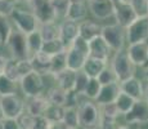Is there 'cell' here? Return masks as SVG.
Returning <instances> with one entry per match:
<instances>
[{"label":"cell","mask_w":148,"mask_h":129,"mask_svg":"<svg viewBox=\"0 0 148 129\" xmlns=\"http://www.w3.org/2000/svg\"><path fill=\"white\" fill-rule=\"evenodd\" d=\"M89 58V41L77 36L72 44L67 48V67L73 71L84 68L86 59Z\"/></svg>","instance_id":"277c9868"},{"label":"cell","mask_w":148,"mask_h":129,"mask_svg":"<svg viewBox=\"0 0 148 129\" xmlns=\"http://www.w3.org/2000/svg\"><path fill=\"white\" fill-rule=\"evenodd\" d=\"M89 79L90 77L88 76L82 70L77 71V72H76V80H75V88H73V92H75L76 94H79V96L82 97V94H84V90H85V88H86Z\"/></svg>","instance_id":"74e56055"},{"label":"cell","mask_w":148,"mask_h":129,"mask_svg":"<svg viewBox=\"0 0 148 129\" xmlns=\"http://www.w3.org/2000/svg\"><path fill=\"white\" fill-rule=\"evenodd\" d=\"M5 119L4 116V112H3V108H1V105H0V121H3V120Z\"/></svg>","instance_id":"681fc988"},{"label":"cell","mask_w":148,"mask_h":129,"mask_svg":"<svg viewBox=\"0 0 148 129\" xmlns=\"http://www.w3.org/2000/svg\"><path fill=\"white\" fill-rule=\"evenodd\" d=\"M146 43H147V44H148V38H147V40H146Z\"/></svg>","instance_id":"9f6ffc18"},{"label":"cell","mask_w":148,"mask_h":129,"mask_svg":"<svg viewBox=\"0 0 148 129\" xmlns=\"http://www.w3.org/2000/svg\"><path fill=\"white\" fill-rule=\"evenodd\" d=\"M76 72L77 71H73L71 68H66L64 71L59 74H56V75H50L53 76L54 84L61 87L62 89L67 90V92H72L73 88H75V80H76Z\"/></svg>","instance_id":"44dd1931"},{"label":"cell","mask_w":148,"mask_h":129,"mask_svg":"<svg viewBox=\"0 0 148 129\" xmlns=\"http://www.w3.org/2000/svg\"><path fill=\"white\" fill-rule=\"evenodd\" d=\"M39 31H40L41 38H42L44 41H49V40L59 39V35H61V26H59V21L40 23Z\"/></svg>","instance_id":"484cf974"},{"label":"cell","mask_w":148,"mask_h":129,"mask_svg":"<svg viewBox=\"0 0 148 129\" xmlns=\"http://www.w3.org/2000/svg\"><path fill=\"white\" fill-rule=\"evenodd\" d=\"M121 90L125 92L126 94H129L132 98H134L135 101L139 99H144V89H146V81L142 79V76L139 77L138 75L133 76L130 79L125 80V81L120 83Z\"/></svg>","instance_id":"5bb4252c"},{"label":"cell","mask_w":148,"mask_h":129,"mask_svg":"<svg viewBox=\"0 0 148 129\" xmlns=\"http://www.w3.org/2000/svg\"><path fill=\"white\" fill-rule=\"evenodd\" d=\"M107 65H108V62H106V61L94 58V57H89V58L86 59V62H85L82 71L89 77H98L99 74L107 67Z\"/></svg>","instance_id":"d4e9b609"},{"label":"cell","mask_w":148,"mask_h":129,"mask_svg":"<svg viewBox=\"0 0 148 129\" xmlns=\"http://www.w3.org/2000/svg\"><path fill=\"white\" fill-rule=\"evenodd\" d=\"M67 67V49L64 52L56 54L52 57V67H50V74L56 75L62 71H64Z\"/></svg>","instance_id":"d6a6232c"},{"label":"cell","mask_w":148,"mask_h":129,"mask_svg":"<svg viewBox=\"0 0 148 129\" xmlns=\"http://www.w3.org/2000/svg\"><path fill=\"white\" fill-rule=\"evenodd\" d=\"M3 47V40H1V36H0V48Z\"/></svg>","instance_id":"db71d44e"},{"label":"cell","mask_w":148,"mask_h":129,"mask_svg":"<svg viewBox=\"0 0 148 129\" xmlns=\"http://www.w3.org/2000/svg\"><path fill=\"white\" fill-rule=\"evenodd\" d=\"M0 105L5 119H19L26 112V98L21 94V92L1 96Z\"/></svg>","instance_id":"52a82bcc"},{"label":"cell","mask_w":148,"mask_h":129,"mask_svg":"<svg viewBox=\"0 0 148 129\" xmlns=\"http://www.w3.org/2000/svg\"><path fill=\"white\" fill-rule=\"evenodd\" d=\"M0 129H4V121H0Z\"/></svg>","instance_id":"816d5d0a"},{"label":"cell","mask_w":148,"mask_h":129,"mask_svg":"<svg viewBox=\"0 0 148 129\" xmlns=\"http://www.w3.org/2000/svg\"><path fill=\"white\" fill-rule=\"evenodd\" d=\"M4 129H22L18 119H4Z\"/></svg>","instance_id":"7bdbcfd3"},{"label":"cell","mask_w":148,"mask_h":129,"mask_svg":"<svg viewBox=\"0 0 148 129\" xmlns=\"http://www.w3.org/2000/svg\"><path fill=\"white\" fill-rule=\"evenodd\" d=\"M126 52L129 58L136 67L140 70L148 63V44L146 41L135 43L126 47Z\"/></svg>","instance_id":"9a60e30c"},{"label":"cell","mask_w":148,"mask_h":129,"mask_svg":"<svg viewBox=\"0 0 148 129\" xmlns=\"http://www.w3.org/2000/svg\"><path fill=\"white\" fill-rule=\"evenodd\" d=\"M130 3L138 17H148V0H126Z\"/></svg>","instance_id":"60d3db41"},{"label":"cell","mask_w":148,"mask_h":129,"mask_svg":"<svg viewBox=\"0 0 148 129\" xmlns=\"http://www.w3.org/2000/svg\"><path fill=\"white\" fill-rule=\"evenodd\" d=\"M52 125H53V129H72L71 127H68L67 124H64L63 121L56 123V124H52Z\"/></svg>","instance_id":"f6af8a7d"},{"label":"cell","mask_w":148,"mask_h":129,"mask_svg":"<svg viewBox=\"0 0 148 129\" xmlns=\"http://www.w3.org/2000/svg\"><path fill=\"white\" fill-rule=\"evenodd\" d=\"M101 36L106 40V43L110 45V48L113 52L122 50L127 47L125 28L122 27V26L117 25L116 22L103 23Z\"/></svg>","instance_id":"8992f818"},{"label":"cell","mask_w":148,"mask_h":129,"mask_svg":"<svg viewBox=\"0 0 148 129\" xmlns=\"http://www.w3.org/2000/svg\"><path fill=\"white\" fill-rule=\"evenodd\" d=\"M67 49V47L63 44L61 39H54V40H49V41H44L41 48V52L48 56L53 57L56 54L61 53V52H64Z\"/></svg>","instance_id":"4dcf8cb0"},{"label":"cell","mask_w":148,"mask_h":129,"mask_svg":"<svg viewBox=\"0 0 148 129\" xmlns=\"http://www.w3.org/2000/svg\"><path fill=\"white\" fill-rule=\"evenodd\" d=\"M8 58H9V57L5 56L4 53H0V75H1V74H4V70H5V66H7Z\"/></svg>","instance_id":"ee69618b"},{"label":"cell","mask_w":148,"mask_h":129,"mask_svg":"<svg viewBox=\"0 0 148 129\" xmlns=\"http://www.w3.org/2000/svg\"><path fill=\"white\" fill-rule=\"evenodd\" d=\"M63 123L72 129H79V114L77 107H64Z\"/></svg>","instance_id":"d590c367"},{"label":"cell","mask_w":148,"mask_h":129,"mask_svg":"<svg viewBox=\"0 0 148 129\" xmlns=\"http://www.w3.org/2000/svg\"><path fill=\"white\" fill-rule=\"evenodd\" d=\"M19 92V83L9 79L5 74L0 75V97L8 96V94L18 93Z\"/></svg>","instance_id":"83f0119b"},{"label":"cell","mask_w":148,"mask_h":129,"mask_svg":"<svg viewBox=\"0 0 148 129\" xmlns=\"http://www.w3.org/2000/svg\"><path fill=\"white\" fill-rule=\"evenodd\" d=\"M98 80L101 81L102 85H108V84H113V83H119L117 81V77H116L113 70L111 68L110 65H107V67L99 74Z\"/></svg>","instance_id":"ab89813d"},{"label":"cell","mask_w":148,"mask_h":129,"mask_svg":"<svg viewBox=\"0 0 148 129\" xmlns=\"http://www.w3.org/2000/svg\"><path fill=\"white\" fill-rule=\"evenodd\" d=\"M112 1H113V3H115V4H116V3H120V1H124V0H112Z\"/></svg>","instance_id":"f5cc1de1"},{"label":"cell","mask_w":148,"mask_h":129,"mask_svg":"<svg viewBox=\"0 0 148 129\" xmlns=\"http://www.w3.org/2000/svg\"><path fill=\"white\" fill-rule=\"evenodd\" d=\"M10 19L14 25V28L22 31L26 35L39 30L40 27V21L35 16V13L25 5H17L13 13L10 14Z\"/></svg>","instance_id":"3957f363"},{"label":"cell","mask_w":148,"mask_h":129,"mask_svg":"<svg viewBox=\"0 0 148 129\" xmlns=\"http://www.w3.org/2000/svg\"><path fill=\"white\" fill-rule=\"evenodd\" d=\"M108 65H110L111 68L113 70L119 83H122V81H125V80L130 79V77L136 76L138 67H136L132 62V59L129 58L126 48L122 50H119V52H113Z\"/></svg>","instance_id":"7a4b0ae2"},{"label":"cell","mask_w":148,"mask_h":129,"mask_svg":"<svg viewBox=\"0 0 148 129\" xmlns=\"http://www.w3.org/2000/svg\"><path fill=\"white\" fill-rule=\"evenodd\" d=\"M136 18H138V16H136L135 10L133 9V7L130 5L129 1L124 0V1L116 3L115 14H113V22L122 26L124 28H126L127 26L132 23L133 21H135Z\"/></svg>","instance_id":"4fadbf2b"},{"label":"cell","mask_w":148,"mask_h":129,"mask_svg":"<svg viewBox=\"0 0 148 129\" xmlns=\"http://www.w3.org/2000/svg\"><path fill=\"white\" fill-rule=\"evenodd\" d=\"M63 115H64V106H57V105H52V103L49 105L48 110L45 111V114H44V116L47 117L52 124L63 121Z\"/></svg>","instance_id":"e575fe53"},{"label":"cell","mask_w":148,"mask_h":129,"mask_svg":"<svg viewBox=\"0 0 148 129\" xmlns=\"http://www.w3.org/2000/svg\"><path fill=\"white\" fill-rule=\"evenodd\" d=\"M103 85L101 84V81L98 80V77H90L89 81H88V85L84 90V94L82 97L86 99H90V101H95L98 98L99 93H101V89Z\"/></svg>","instance_id":"f1b7e54d"},{"label":"cell","mask_w":148,"mask_h":129,"mask_svg":"<svg viewBox=\"0 0 148 129\" xmlns=\"http://www.w3.org/2000/svg\"><path fill=\"white\" fill-rule=\"evenodd\" d=\"M47 80H45L44 75L34 70L19 80V92L25 98L44 96L47 93Z\"/></svg>","instance_id":"5b68a950"},{"label":"cell","mask_w":148,"mask_h":129,"mask_svg":"<svg viewBox=\"0 0 148 129\" xmlns=\"http://www.w3.org/2000/svg\"><path fill=\"white\" fill-rule=\"evenodd\" d=\"M59 26H61V35L59 39L63 41V44L68 48L72 41L79 36V22L71 21V19H63L59 21Z\"/></svg>","instance_id":"ac0fdd59"},{"label":"cell","mask_w":148,"mask_h":129,"mask_svg":"<svg viewBox=\"0 0 148 129\" xmlns=\"http://www.w3.org/2000/svg\"><path fill=\"white\" fill-rule=\"evenodd\" d=\"M101 107V112H102V117L104 119H112L116 120L119 119L120 116H122L119 111L117 106L115 103H108V105H103V106H99Z\"/></svg>","instance_id":"f35d334b"},{"label":"cell","mask_w":148,"mask_h":129,"mask_svg":"<svg viewBox=\"0 0 148 129\" xmlns=\"http://www.w3.org/2000/svg\"><path fill=\"white\" fill-rule=\"evenodd\" d=\"M134 103H135V99L132 98L129 94H126L122 90L120 92V94L117 96V98H116V101H115V105L117 106L119 111H120V114L122 116L132 110L133 106H134Z\"/></svg>","instance_id":"f546056e"},{"label":"cell","mask_w":148,"mask_h":129,"mask_svg":"<svg viewBox=\"0 0 148 129\" xmlns=\"http://www.w3.org/2000/svg\"><path fill=\"white\" fill-rule=\"evenodd\" d=\"M124 123L130 124L146 125L148 124V102L146 99H139L135 101L133 108L124 116Z\"/></svg>","instance_id":"7c38bea8"},{"label":"cell","mask_w":148,"mask_h":129,"mask_svg":"<svg viewBox=\"0 0 148 129\" xmlns=\"http://www.w3.org/2000/svg\"><path fill=\"white\" fill-rule=\"evenodd\" d=\"M50 102L47 96H38L32 98H26V112L34 116H41L48 110Z\"/></svg>","instance_id":"d6986e66"},{"label":"cell","mask_w":148,"mask_h":129,"mask_svg":"<svg viewBox=\"0 0 148 129\" xmlns=\"http://www.w3.org/2000/svg\"><path fill=\"white\" fill-rule=\"evenodd\" d=\"M121 92V87L120 83H113V84H108V85H103L101 89L98 98L95 99V103L98 106H103V105H108V103H115L117 96Z\"/></svg>","instance_id":"ffe728a7"},{"label":"cell","mask_w":148,"mask_h":129,"mask_svg":"<svg viewBox=\"0 0 148 129\" xmlns=\"http://www.w3.org/2000/svg\"><path fill=\"white\" fill-rule=\"evenodd\" d=\"M48 129H53V125H50V127H49V128H48Z\"/></svg>","instance_id":"11a10c76"},{"label":"cell","mask_w":148,"mask_h":129,"mask_svg":"<svg viewBox=\"0 0 148 129\" xmlns=\"http://www.w3.org/2000/svg\"><path fill=\"white\" fill-rule=\"evenodd\" d=\"M3 48L8 50V57L16 59H30V53H28L27 47V35L22 31L14 28L12 35L9 36L7 44Z\"/></svg>","instance_id":"ba28073f"},{"label":"cell","mask_w":148,"mask_h":129,"mask_svg":"<svg viewBox=\"0 0 148 129\" xmlns=\"http://www.w3.org/2000/svg\"><path fill=\"white\" fill-rule=\"evenodd\" d=\"M13 31H14V25L12 19H10V17L0 14V36H1L3 40V47L7 44L8 39L12 35Z\"/></svg>","instance_id":"836d02e7"},{"label":"cell","mask_w":148,"mask_h":129,"mask_svg":"<svg viewBox=\"0 0 148 129\" xmlns=\"http://www.w3.org/2000/svg\"><path fill=\"white\" fill-rule=\"evenodd\" d=\"M72 3H88V0H71Z\"/></svg>","instance_id":"f907efd6"},{"label":"cell","mask_w":148,"mask_h":129,"mask_svg":"<svg viewBox=\"0 0 148 129\" xmlns=\"http://www.w3.org/2000/svg\"><path fill=\"white\" fill-rule=\"evenodd\" d=\"M147 65H148V63H147Z\"/></svg>","instance_id":"680465c9"},{"label":"cell","mask_w":148,"mask_h":129,"mask_svg":"<svg viewBox=\"0 0 148 129\" xmlns=\"http://www.w3.org/2000/svg\"><path fill=\"white\" fill-rule=\"evenodd\" d=\"M140 70H142V75H140L142 79L148 83V65H146L143 68H140Z\"/></svg>","instance_id":"bcb514c9"},{"label":"cell","mask_w":148,"mask_h":129,"mask_svg":"<svg viewBox=\"0 0 148 129\" xmlns=\"http://www.w3.org/2000/svg\"><path fill=\"white\" fill-rule=\"evenodd\" d=\"M115 5L112 0H88L89 14L102 23L108 19H113Z\"/></svg>","instance_id":"9c48e42d"},{"label":"cell","mask_w":148,"mask_h":129,"mask_svg":"<svg viewBox=\"0 0 148 129\" xmlns=\"http://www.w3.org/2000/svg\"><path fill=\"white\" fill-rule=\"evenodd\" d=\"M42 44H44V40H42L41 34L39 30L27 34V47H28V53H30V58L32 56H35L36 53L41 52Z\"/></svg>","instance_id":"4316f807"},{"label":"cell","mask_w":148,"mask_h":129,"mask_svg":"<svg viewBox=\"0 0 148 129\" xmlns=\"http://www.w3.org/2000/svg\"><path fill=\"white\" fill-rule=\"evenodd\" d=\"M31 65H32L34 71L41 74V75H49L50 74V67H52V57L48 54L39 52L35 56L30 58Z\"/></svg>","instance_id":"7402d4cb"},{"label":"cell","mask_w":148,"mask_h":129,"mask_svg":"<svg viewBox=\"0 0 148 129\" xmlns=\"http://www.w3.org/2000/svg\"><path fill=\"white\" fill-rule=\"evenodd\" d=\"M27 1H28V0H26V5H27Z\"/></svg>","instance_id":"6f0895ef"},{"label":"cell","mask_w":148,"mask_h":129,"mask_svg":"<svg viewBox=\"0 0 148 129\" xmlns=\"http://www.w3.org/2000/svg\"><path fill=\"white\" fill-rule=\"evenodd\" d=\"M102 27H103L102 22L97 21L93 17L92 18L88 17L86 19L79 22V36H81L86 41H90V40L95 39L97 36H101Z\"/></svg>","instance_id":"e0dca14e"},{"label":"cell","mask_w":148,"mask_h":129,"mask_svg":"<svg viewBox=\"0 0 148 129\" xmlns=\"http://www.w3.org/2000/svg\"><path fill=\"white\" fill-rule=\"evenodd\" d=\"M16 7L17 4L12 0H0V14L10 17V14L16 9Z\"/></svg>","instance_id":"b9f144b4"},{"label":"cell","mask_w":148,"mask_h":129,"mask_svg":"<svg viewBox=\"0 0 148 129\" xmlns=\"http://www.w3.org/2000/svg\"><path fill=\"white\" fill-rule=\"evenodd\" d=\"M89 17V8L88 3H72L71 1L70 9H68L66 18L75 22H81Z\"/></svg>","instance_id":"cb8c5ba5"},{"label":"cell","mask_w":148,"mask_h":129,"mask_svg":"<svg viewBox=\"0 0 148 129\" xmlns=\"http://www.w3.org/2000/svg\"><path fill=\"white\" fill-rule=\"evenodd\" d=\"M113 50L111 49L110 45L102 36H97L95 39L89 41V57H94V58L102 59V61L110 62Z\"/></svg>","instance_id":"2e32d148"},{"label":"cell","mask_w":148,"mask_h":129,"mask_svg":"<svg viewBox=\"0 0 148 129\" xmlns=\"http://www.w3.org/2000/svg\"><path fill=\"white\" fill-rule=\"evenodd\" d=\"M144 99L148 102V83L146 81V89H144Z\"/></svg>","instance_id":"c3c4849f"},{"label":"cell","mask_w":148,"mask_h":129,"mask_svg":"<svg viewBox=\"0 0 148 129\" xmlns=\"http://www.w3.org/2000/svg\"><path fill=\"white\" fill-rule=\"evenodd\" d=\"M142 125L138 124H130V123H124V129H140Z\"/></svg>","instance_id":"7dc6e473"},{"label":"cell","mask_w":148,"mask_h":129,"mask_svg":"<svg viewBox=\"0 0 148 129\" xmlns=\"http://www.w3.org/2000/svg\"><path fill=\"white\" fill-rule=\"evenodd\" d=\"M27 7L35 13V16L38 17L40 23L57 21L50 0H28Z\"/></svg>","instance_id":"8fae6325"},{"label":"cell","mask_w":148,"mask_h":129,"mask_svg":"<svg viewBox=\"0 0 148 129\" xmlns=\"http://www.w3.org/2000/svg\"><path fill=\"white\" fill-rule=\"evenodd\" d=\"M79 128L80 129H101L102 112L101 107L94 102L82 97L77 105Z\"/></svg>","instance_id":"6da1fadb"},{"label":"cell","mask_w":148,"mask_h":129,"mask_svg":"<svg viewBox=\"0 0 148 129\" xmlns=\"http://www.w3.org/2000/svg\"><path fill=\"white\" fill-rule=\"evenodd\" d=\"M125 32L127 45L146 41L148 38V17H138L125 28Z\"/></svg>","instance_id":"30bf717a"},{"label":"cell","mask_w":148,"mask_h":129,"mask_svg":"<svg viewBox=\"0 0 148 129\" xmlns=\"http://www.w3.org/2000/svg\"><path fill=\"white\" fill-rule=\"evenodd\" d=\"M47 98L49 99V102L52 105H57V106H64L67 105V98H68V92L62 89L61 87L53 84L50 87H48L47 93H45Z\"/></svg>","instance_id":"603a6c76"},{"label":"cell","mask_w":148,"mask_h":129,"mask_svg":"<svg viewBox=\"0 0 148 129\" xmlns=\"http://www.w3.org/2000/svg\"><path fill=\"white\" fill-rule=\"evenodd\" d=\"M4 74L9 77V79L19 83V80H21V74H19V68H18V59L10 58L9 57L8 62H7V66H5Z\"/></svg>","instance_id":"8d00e7d4"},{"label":"cell","mask_w":148,"mask_h":129,"mask_svg":"<svg viewBox=\"0 0 148 129\" xmlns=\"http://www.w3.org/2000/svg\"><path fill=\"white\" fill-rule=\"evenodd\" d=\"M50 3H52V8L54 14H56L57 21L66 19L71 5V0H50Z\"/></svg>","instance_id":"1f68e13d"}]
</instances>
